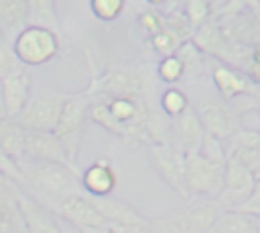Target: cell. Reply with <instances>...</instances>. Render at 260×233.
Segmentation results:
<instances>
[{
  "instance_id": "cell-1",
  "label": "cell",
  "mask_w": 260,
  "mask_h": 233,
  "mask_svg": "<svg viewBox=\"0 0 260 233\" xmlns=\"http://www.w3.org/2000/svg\"><path fill=\"white\" fill-rule=\"evenodd\" d=\"M22 172L20 190L55 211L67 197L81 192V174L61 162H18Z\"/></svg>"
},
{
  "instance_id": "cell-2",
  "label": "cell",
  "mask_w": 260,
  "mask_h": 233,
  "mask_svg": "<svg viewBox=\"0 0 260 233\" xmlns=\"http://www.w3.org/2000/svg\"><path fill=\"white\" fill-rule=\"evenodd\" d=\"M221 213L223 209L217 205V201L207 199L189 205L187 209L173 213L167 219L150 221V227L154 233H209Z\"/></svg>"
},
{
  "instance_id": "cell-3",
  "label": "cell",
  "mask_w": 260,
  "mask_h": 233,
  "mask_svg": "<svg viewBox=\"0 0 260 233\" xmlns=\"http://www.w3.org/2000/svg\"><path fill=\"white\" fill-rule=\"evenodd\" d=\"M89 103H91L89 95H85V93L69 95L65 105H63L61 118H59V122L53 130V134L61 142V146H63L71 164H73V160L79 152L81 140H83L85 124L89 120Z\"/></svg>"
},
{
  "instance_id": "cell-4",
  "label": "cell",
  "mask_w": 260,
  "mask_h": 233,
  "mask_svg": "<svg viewBox=\"0 0 260 233\" xmlns=\"http://www.w3.org/2000/svg\"><path fill=\"white\" fill-rule=\"evenodd\" d=\"M12 51L20 65L39 67L49 63L59 53V36L55 30L47 26L26 24L20 32H16L12 41Z\"/></svg>"
},
{
  "instance_id": "cell-5",
  "label": "cell",
  "mask_w": 260,
  "mask_h": 233,
  "mask_svg": "<svg viewBox=\"0 0 260 233\" xmlns=\"http://www.w3.org/2000/svg\"><path fill=\"white\" fill-rule=\"evenodd\" d=\"M223 172L225 164L203 156L199 150L185 154V182L191 199H217L223 186Z\"/></svg>"
},
{
  "instance_id": "cell-6",
  "label": "cell",
  "mask_w": 260,
  "mask_h": 233,
  "mask_svg": "<svg viewBox=\"0 0 260 233\" xmlns=\"http://www.w3.org/2000/svg\"><path fill=\"white\" fill-rule=\"evenodd\" d=\"M146 89H148V75H144V71L120 67L104 73L102 77H95L87 87L85 95H100V99H110V97L146 99Z\"/></svg>"
},
{
  "instance_id": "cell-7",
  "label": "cell",
  "mask_w": 260,
  "mask_h": 233,
  "mask_svg": "<svg viewBox=\"0 0 260 233\" xmlns=\"http://www.w3.org/2000/svg\"><path fill=\"white\" fill-rule=\"evenodd\" d=\"M69 93H61V91H41L30 95L28 103L24 105V109L14 118L24 130H35V132H53L63 105L67 101Z\"/></svg>"
},
{
  "instance_id": "cell-8",
  "label": "cell",
  "mask_w": 260,
  "mask_h": 233,
  "mask_svg": "<svg viewBox=\"0 0 260 233\" xmlns=\"http://www.w3.org/2000/svg\"><path fill=\"white\" fill-rule=\"evenodd\" d=\"M148 162L173 192H177L183 201H191L185 182V152L181 148L175 144L148 146Z\"/></svg>"
},
{
  "instance_id": "cell-9",
  "label": "cell",
  "mask_w": 260,
  "mask_h": 233,
  "mask_svg": "<svg viewBox=\"0 0 260 233\" xmlns=\"http://www.w3.org/2000/svg\"><path fill=\"white\" fill-rule=\"evenodd\" d=\"M256 180L258 178L244 164H240L236 158L228 156L225 172H223V186H221L219 197L215 199L217 205L223 211H238L252 195Z\"/></svg>"
},
{
  "instance_id": "cell-10",
  "label": "cell",
  "mask_w": 260,
  "mask_h": 233,
  "mask_svg": "<svg viewBox=\"0 0 260 233\" xmlns=\"http://www.w3.org/2000/svg\"><path fill=\"white\" fill-rule=\"evenodd\" d=\"M199 122L205 130V134L215 136L223 142L232 138V134L238 130L236 115L230 107V101H225L219 95H203L195 107Z\"/></svg>"
},
{
  "instance_id": "cell-11",
  "label": "cell",
  "mask_w": 260,
  "mask_h": 233,
  "mask_svg": "<svg viewBox=\"0 0 260 233\" xmlns=\"http://www.w3.org/2000/svg\"><path fill=\"white\" fill-rule=\"evenodd\" d=\"M18 209L24 219L26 233H65V221L26 192H20Z\"/></svg>"
},
{
  "instance_id": "cell-12",
  "label": "cell",
  "mask_w": 260,
  "mask_h": 233,
  "mask_svg": "<svg viewBox=\"0 0 260 233\" xmlns=\"http://www.w3.org/2000/svg\"><path fill=\"white\" fill-rule=\"evenodd\" d=\"M53 213H57L65 223L77 227V229H87V227H104L108 225L104 221V217L98 213V209L93 207V203L89 201L87 195L77 192L67 197Z\"/></svg>"
},
{
  "instance_id": "cell-13",
  "label": "cell",
  "mask_w": 260,
  "mask_h": 233,
  "mask_svg": "<svg viewBox=\"0 0 260 233\" xmlns=\"http://www.w3.org/2000/svg\"><path fill=\"white\" fill-rule=\"evenodd\" d=\"M26 162H61L71 164L61 142L53 132H35L26 130V142H24V158ZM20 160V162H22ZM73 166V164H71Z\"/></svg>"
},
{
  "instance_id": "cell-14",
  "label": "cell",
  "mask_w": 260,
  "mask_h": 233,
  "mask_svg": "<svg viewBox=\"0 0 260 233\" xmlns=\"http://www.w3.org/2000/svg\"><path fill=\"white\" fill-rule=\"evenodd\" d=\"M213 85L219 93V97H223L225 101H234L242 95H256L260 97L258 85H254L250 81V77L238 69H232L228 65L215 63L213 67Z\"/></svg>"
},
{
  "instance_id": "cell-15",
  "label": "cell",
  "mask_w": 260,
  "mask_h": 233,
  "mask_svg": "<svg viewBox=\"0 0 260 233\" xmlns=\"http://www.w3.org/2000/svg\"><path fill=\"white\" fill-rule=\"evenodd\" d=\"M30 75L20 67L14 73L6 75L0 81V89H2V101H4V109H6V118H16L24 105L28 103L32 91H30Z\"/></svg>"
},
{
  "instance_id": "cell-16",
  "label": "cell",
  "mask_w": 260,
  "mask_h": 233,
  "mask_svg": "<svg viewBox=\"0 0 260 233\" xmlns=\"http://www.w3.org/2000/svg\"><path fill=\"white\" fill-rule=\"evenodd\" d=\"M171 128H173V144L177 148H181L185 154L199 150L201 140L205 136V130L199 122L195 107H189L179 118L171 120Z\"/></svg>"
},
{
  "instance_id": "cell-17",
  "label": "cell",
  "mask_w": 260,
  "mask_h": 233,
  "mask_svg": "<svg viewBox=\"0 0 260 233\" xmlns=\"http://www.w3.org/2000/svg\"><path fill=\"white\" fill-rule=\"evenodd\" d=\"M118 184V174L110 160L98 158L81 172V188L89 197H110Z\"/></svg>"
},
{
  "instance_id": "cell-18",
  "label": "cell",
  "mask_w": 260,
  "mask_h": 233,
  "mask_svg": "<svg viewBox=\"0 0 260 233\" xmlns=\"http://www.w3.org/2000/svg\"><path fill=\"white\" fill-rule=\"evenodd\" d=\"M89 197V195H87ZM98 213L104 217L108 225H146L148 219H144L130 203L118 199V197H89Z\"/></svg>"
},
{
  "instance_id": "cell-19",
  "label": "cell",
  "mask_w": 260,
  "mask_h": 233,
  "mask_svg": "<svg viewBox=\"0 0 260 233\" xmlns=\"http://www.w3.org/2000/svg\"><path fill=\"white\" fill-rule=\"evenodd\" d=\"M191 41H193V45L201 53H207L213 59H217L219 63H223V59L228 55V49H230V41L225 38L223 30H221V26L217 22V18L211 16L201 26H197Z\"/></svg>"
},
{
  "instance_id": "cell-20",
  "label": "cell",
  "mask_w": 260,
  "mask_h": 233,
  "mask_svg": "<svg viewBox=\"0 0 260 233\" xmlns=\"http://www.w3.org/2000/svg\"><path fill=\"white\" fill-rule=\"evenodd\" d=\"M24 142L26 130L14 118L0 120V154L12 158L14 162H20L24 158Z\"/></svg>"
},
{
  "instance_id": "cell-21",
  "label": "cell",
  "mask_w": 260,
  "mask_h": 233,
  "mask_svg": "<svg viewBox=\"0 0 260 233\" xmlns=\"http://www.w3.org/2000/svg\"><path fill=\"white\" fill-rule=\"evenodd\" d=\"M30 18L28 0H0V32L6 36L10 30H22Z\"/></svg>"
},
{
  "instance_id": "cell-22",
  "label": "cell",
  "mask_w": 260,
  "mask_h": 233,
  "mask_svg": "<svg viewBox=\"0 0 260 233\" xmlns=\"http://www.w3.org/2000/svg\"><path fill=\"white\" fill-rule=\"evenodd\" d=\"M209 233H260V225L256 223V219L238 211H223Z\"/></svg>"
},
{
  "instance_id": "cell-23",
  "label": "cell",
  "mask_w": 260,
  "mask_h": 233,
  "mask_svg": "<svg viewBox=\"0 0 260 233\" xmlns=\"http://www.w3.org/2000/svg\"><path fill=\"white\" fill-rule=\"evenodd\" d=\"M89 120L95 122L98 126H102L104 130H108L110 134H114L116 138H120L124 144L128 142V126L120 124L112 115V111H110V107H108V103L104 99H98V101L89 103Z\"/></svg>"
},
{
  "instance_id": "cell-24",
  "label": "cell",
  "mask_w": 260,
  "mask_h": 233,
  "mask_svg": "<svg viewBox=\"0 0 260 233\" xmlns=\"http://www.w3.org/2000/svg\"><path fill=\"white\" fill-rule=\"evenodd\" d=\"M28 4H30V18H28V24L47 26V28H51V30L57 28L55 0H28Z\"/></svg>"
},
{
  "instance_id": "cell-25",
  "label": "cell",
  "mask_w": 260,
  "mask_h": 233,
  "mask_svg": "<svg viewBox=\"0 0 260 233\" xmlns=\"http://www.w3.org/2000/svg\"><path fill=\"white\" fill-rule=\"evenodd\" d=\"M160 109L165 115H169L171 120L179 118L183 111L189 109V97L185 95L183 89L179 87H169L162 91L160 95Z\"/></svg>"
},
{
  "instance_id": "cell-26",
  "label": "cell",
  "mask_w": 260,
  "mask_h": 233,
  "mask_svg": "<svg viewBox=\"0 0 260 233\" xmlns=\"http://www.w3.org/2000/svg\"><path fill=\"white\" fill-rule=\"evenodd\" d=\"M162 28L169 30L171 34H175L181 43H187L193 38L195 26L189 22V18L185 16V12H171L167 16H162Z\"/></svg>"
},
{
  "instance_id": "cell-27",
  "label": "cell",
  "mask_w": 260,
  "mask_h": 233,
  "mask_svg": "<svg viewBox=\"0 0 260 233\" xmlns=\"http://www.w3.org/2000/svg\"><path fill=\"white\" fill-rule=\"evenodd\" d=\"M232 150H256L260 152V130L238 128L228 140V152Z\"/></svg>"
},
{
  "instance_id": "cell-28",
  "label": "cell",
  "mask_w": 260,
  "mask_h": 233,
  "mask_svg": "<svg viewBox=\"0 0 260 233\" xmlns=\"http://www.w3.org/2000/svg\"><path fill=\"white\" fill-rule=\"evenodd\" d=\"M89 6L95 18L104 22H112L124 12L126 0H89Z\"/></svg>"
},
{
  "instance_id": "cell-29",
  "label": "cell",
  "mask_w": 260,
  "mask_h": 233,
  "mask_svg": "<svg viewBox=\"0 0 260 233\" xmlns=\"http://www.w3.org/2000/svg\"><path fill=\"white\" fill-rule=\"evenodd\" d=\"M177 59L183 63L185 67V73H195L201 69V51L193 45V41H187L183 43L179 49H177Z\"/></svg>"
},
{
  "instance_id": "cell-30",
  "label": "cell",
  "mask_w": 260,
  "mask_h": 233,
  "mask_svg": "<svg viewBox=\"0 0 260 233\" xmlns=\"http://www.w3.org/2000/svg\"><path fill=\"white\" fill-rule=\"evenodd\" d=\"M185 16L189 18V22L195 28L201 26L205 20L211 18L209 0H185Z\"/></svg>"
},
{
  "instance_id": "cell-31",
  "label": "cell",
  "mask_w": 260,
  "mask_h": 233,
  "mask_svg": "<svg viewBox=\"0 0 260 233\" xmlns=\"http://www.w3.org/2000/svg\"><path fill=\"white\" fill-rule=\"evenodd\" d=\"M185 75V67L183 63L177 59V55L171 57H162V61L158 63V77L165 83H175Z\"/></svg>"
},
{
  "instance_id": "cell-32",
  "label": "cell",
  "mask_w": 260,
  "mask_h": 233,
  "mask_svg": "<svg viewBox=\"0 0 260 233\" xmlns=\"http://www.w3.org/2000/svg\"><path fill=\"white\" fill-rule=\"evenodd\" d=\"M150 45H152V49L156 51V53H160L162 57H171V55H175L177 53V49L183 45L175 34H171L169 30H160L158 34H154V36H150Z\"/></svg>"
},
{
  "instance_id": "cell-33",
  "label": "cell",
  "mask_w": 260,
  "mask_h": 233,
  "mask_svg": "<svg viewBox=\"0 0 260 233\" xmlns=\"http://www.w3.org/2000/svg\"><path fill=\"white\" fill-rule=\"evenodd\" d=\"M16 69H20V63H18V59H16V55H14V51H12V47L8 45L6 36L0 32V81H2L6 75L14 73Z\"/></svg>"
},
{
  "instance_id": "cell-34",
  "label": "cell",
  "mask_w": 260,
  "mask_h": 233,
  "mask_svg": "<svg viewBox=\"0 0 260 233\" xmlns=\"http://www.w3.org/2000/svg\"><path fill=\"white\" fill-rule=\"evenodd\" d=\"M238 213L248 215L252 219H260V178L256 180V186L252 190V195L248 197V201L238 209Z\"/></svg>"
},
{
  "instance_id": "cell-35",
  "label": "cell",
  "mask_w": 260,
  "mask_h": 233,
  "mask_svg": "<svg viewBox=\"0 0 260 233\" xmlns=\"http://www.w3.org/2000/svg\"><path fill=\"white\" fill-rule=\"evenodd\" d=\"M138 24H140L150 36H154V34H158V32L162 30V16L156 14V12H152V10H146V12H142V14L138 16Z\"/></svg>"
},
{
  "instance_id": "cell-36",
  "label": "cell",
  "mask_w": 260,
  "mask_h": 233,
  "mask_svg": "<svg viewBox=\"0 0 260 233\" xmlns=\"http://www.w3.org/2000/svg\"><path fill=\"white\" fill-rule=\"evenodd\" d=\"M112 233H154L150 221L146 225H108Z\"/></svg>"
},
{
  "instance_id": "cell-37",
  "label": "cell",
  "mask_w": 260,
  "mask_h": 233,
  "mask_svg": "<svg viewBox=\"0 0 260 233\" xmlns=\"http://www.w3.org/2000/svg\"><path fill=\"white\" fill-rule=\"evenodd\" d=\"M79 231L81 233H112L108 225H104V227H87V229H79Z\"/></svg>"
},
{
  "instance_id": "cell-38",
  "label": "cell",
  "mask_w": 260,
  "mask_h": 233,
  "mask_svg": "<svg viewBox=\"0 0 260 233\" xmlns=\"http://www.w3.org/2000/svg\"><path fill=\"white\" fill-rule=\"evenodd\" d=\"M6 118V109H4V101H2V89H0V120Z\"/></svg>"
},
{
  "instance_id": "cell-39",
  "label": "cell",
  "mask_w": 260,
  "mask_h": 233,
  "mask_svg": "<svg viewBox=\"0 0 260 233\" xmlns=\"http://www.w3.org/2000/svg\"><path fill=\"white\" fill-rule=\"evenodd\" d=\"M65 233H81L77 227H73V225H69V223H65Z\"/></svg>"
},
{
  "instance_id": "cell-40",
  "label": "cell",
  "mask_w": 260,
  "mask_h": 233,
  "mask_svg": "<svg viewBox=\"0 0 260 233\" xmlns=\"http://www.w3.org/2000/svg\"><path fill=\"white\" fill-rule=\"evenodd\" d=\"M146 2H148V4H152V6H158V4H162L165 0H146Z\"/></svg>"
},
{
  "instance_id": "cell-41",
  "label": "cell",
  "mask_w": 260,
  "mask_h": 233,
  "mask_svg": "<svg viewBox=\"0 0 260 233\" xmlns=\"http://www.w3.org/2000/svg\"><path fill=\"white\" fill-rule=\"evenodd\" d=\"M0 233H6V227H4L2 223H0Z\"/></svg>"
},
{
  "instance_id": "cell-42",
  "label": "cell",
  "mask_w": 260,
  "mask_h": 233,
  "mask_svg": "<svg viewBox=\"0 0 260 233\" xmlns=\"http://www.w3.org/2000/svg\"><path fill=\"white\" fill-rule=\"evenodd\" d=\"M256 4H258V8H260V0H256Z\"/></svg>"
}]
</instances>
